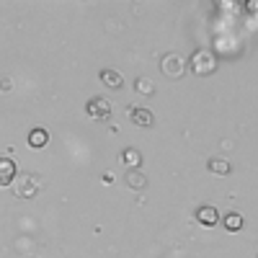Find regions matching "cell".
<instances>
[{"label":"cell","instance_id":"cell-8","mask_svg":"<svg viewBox=\"0 0 258 258\" xmlns=\"http://www.w3.org/2000/svg\"><path fill=\"white\" fill-rule=\"evenodd\" d=\"M129 116H132V121L137 126H150V124H153V111H147V109H135Z\"/></svg>","mask_w":258,"mask_h":258},{"label":"cell","instance_id":"cell-6","mask_svg":"<svg viewBox=\"0 0 258 258\" xmlns=\"http://www.w3.org/2000/svg\"><path fill=\"white\" fill-rule=\"evenodd\" d=\"M49 142V135H47V129H31V135H29V145L31 147H36V150H41V147H44Z\"/></svg>","mask_w":258,"mask_h":258},{"label":"cell","instance_id":"cell-11","mask_svg":"<svg viewBox=\"0 0 258 258\" xmlns=\"http://www.w3.org/2000/svg\"><path fill=\"white\" fill-rule=\"evenodd\" d=\"M240 227H243V217H240V214H235V212H230L227 217H225V230L238 232Z\"/></svg>","mask_w":258,"mask_h":258},{"label":"cell","instance_id":"cell-9","mask_svg":"<svg viewBox=\"0 0 258 258\" xmlns=\"http://www.w3.org/2000/svg\"><path fill=\"white\" fill-rule=\"evenodd\" d=\"M209 170L212 173H220V176H227L230 173V163L222 160V158H212L209 160Z\"/></svg>","mask_w":258,"mask_h":258},{"label":"cell","instance_id":"cell-5","mask_svg":"<svg viewBox=\"0 0 258 258\" xmlns=\"http://www.w3.org/2000/svg\"><path fill=\"white\" fill-rule=\"evenodd\" d=\"M217 207H202V209H197V222L199 225H204V227H214L217 225Z\"/></svg>","mask_w":258,"mask_h":258},{"label":"cell","instance_id":"cell-2","mask_svg":"<svg viewBox=\"0 0 258 258\" xmlns=\"http://www.w3.org/2000/svg\"><path fill=\"white\" fill-rule=\"evenodd\" d=\"M85 111H88V116H93V119H109V114H111V103H109V98L96 96V98L88 101Z\"/></svg>","mask_w":258,"mask_h":258},{"label":"cell","instance_id":"cell-10","mask_svg":"<svg viewBox=\"0 0 258 258\" xmlns=\"http://www.w3.org/2000/svg\"><path fill=\"white\" fill-rule=\"evenodd\" d=\"M126 183L132 186V188H145L147 186V178L140 173V170H129V173H126Z\"/></svg>","mask_w":258,"mask_h":258},{"label":"cell","instance_id":"cell-1","mask_svg":"<svg viewBox=\"0 0 258 258\" xmlns=\"http://www.w3.org/2000/svg\"><path fill=\"white\" fill-rule=\"evenodd\" d=\"M39 183H41V181H39V176L24 173V176L13 178V191H16V197H21V199H31V197H36Z\"/></svg>","mask_w":258,"mask_h":258},{"label":"cell","instance_id":"cell-3","mask_svg":"<svg viewBox=\"0 0 258 258\" xmlns=\"http://www.w3.org/2000/svg\"><path fill=\"white\" fill-rule=\"evenodd\" d=\"M163 73L168 78H178L183 73V59L178 54H165L163 57Z\"/></svg>","mask_w":258,"mask_h":258},{"label":"cell","instance_id":"cell-12","mask_svg":"<svg viewBox=\"0 0 258 258\" xmlns=\"http://www.w3.org/2000/svg\"><path fill=\"white\" fill-rule=\"evenodd\" d=\"M121 160H124L126 165H135V170H137V165L142 163V155L137 153V150H124V153H121Z\"/></svg>","mask_w":258,"mask_h":258},{"label":"cell","instance_id":"cell-4","mask_svg":"<svg viewBox=\"0 0 258 258\" xmlns=\"http://www.w3.org/2000/svg\"><path fill=\"white\" fill-rule=\"evenodd\" d=\"M16 178V163L11 158H0V186H11Z\"/></svg>","mask_w":258,"mask_h":258},{"label":"cell","instance_id":"cell-13","mask_svg":"<svg viewBox=\"0 0 258 258\" xmlns=\"http://www.w3.org/2000/svg\"><path fill=\"white\" fill-rule=\"evenodd\" d=\"M137 91H140V93H145V96H150V93L155 91V85L150 83L147 78H140V80H137Z\"/></svg>","mask_w":258,"mask_h":258},{"label":"cell","instance_id":"cell-7","mask_svg":"<svg viewBox=\"0 0 258 258\" xmlns=\"http://www.w3.org/2000/svg\"><path fill=\"white\" fill-rule=\"evenodd\" d=\"M101 80L109 85V88H114V91H119L121 85H124V80H121V75L119 73H114V70H103L101 73Z\"/></svg>","mask_w":258,"mask_h":258}]
</instances>
